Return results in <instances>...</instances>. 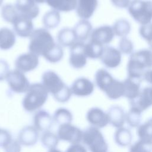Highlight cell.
I'll return each instance as SVG.
<instances>
[{"label":"cell","instance_id":"obj_1","mask_svg":"<svg viewBox=\"0 0 152 152\" xmlns=\"http://www.w3.org/2000/svg\"><path fill=\"white\" fill-rule=\"evenodd\" d=\"M42 84L48 93H51L55 99L61 103L69 100L71 96V90L65 84L59 76L53 71L45 72L42 77Z\"/></svg>","mask_w":152,"mask_h":152},{"label":"cell","instance_id":"obj_2","mask_svg":"<svg viewBox=\"0 0 152 152\" xmlns=\"http://www.w3.org/2000/svg\"><path fill=\"white\" fill-rule=\"evenodd\" d=\"M152 68V51L140 50L132 53L127 65L128 77L142 80L146 72Z\"/></svg>","mask_w":152,"mask_h":152},{"label":"cell","instance_id":"obj_3","mask_svg":"<svg viewBox=\"0 0 152 152\" xmlns=\"http://www.w3.org/2000/svg\"><path fill=\"white\" fill-rule=\"evenodd\" d=\"M55 44L49 31L46 28H40L33 30L30 35L28 48L30 52L44 57Z\"/></svg>","mask_w":152,"mask_h":152},{"label":"cell","instance_id":"obj_4","mask_svg":"<svg viewBox=\"0 0 152 152\" xmlns=\"http://www.w3.org/2000/svg\"><path fill=\"white\" fill-rule=\"evenodd\" d=\"M23 100V106L28 112L40 109L46 102L48 91L42 84L34 83L30 86Z\"/></svg>","mask_w":152,"mask_h":152},{"label":"cell","instance_id":"obj_5","mask_svg":"<svg viewBox=\"0 0 152 152\" xmlns=\"http://www.w3.org/2000/svg\"><path fill=\"white\" fill-rule=\"evenodd\" d=\"M132 18L138 23L144 25L152 20V0H132L127 7Z\"/></svg>","mask_w":152,"mask_h":152},{"label":"cell","instance_id":"obj_6","mask_svg":"<svg viewBox=\"0 0 152 152\" xmlns=\"http://www.w3.org/2000/svg\"><path fill=\"white\" fill-rule=\"evenodd\" d=\"M82 141L93 152H105L108 145L98 128L90 126L83 132Z\"/></svg>","mask_w":152,"mask_h":152},{"label":"cell","instance_id":"obj_7","mask_svg":"<svg viewBox=\"0 0 152 152\" xmlns=\"http://www.w3.org/2000/svg\"><path fill=\"white\" fill-rule=\"evenodd\" d=\"M6 79L10 89L17 93L26 92L30 86L23 72L17 69L10 71Z\"/></svg>","mask_w":152,"mask_h":152},{"label":"cell","instance_id":"obj_8","mask_svg":"<svg viewBox=\"0 0 152 152\" xmlns=\"http://www.w3.org/2000/svg\"><path fill=\"white\" fill-rule=\"evenodd\" d=\"M58 137L61 140L77 144L82 140L83 131L71 124H62L58 128Z\"/></svg>","mask_w":152,"mask_h":152},{"label":"cell","instance_id":"obj_9","mask_svg":"<svg viewBox=\"0 0 152 152\" xmlns=\"http://www.w3.org/2000/svg\"><path fill=\"white\" fill-rule=\"evenodd\" d=\"M85 44L82 41L74 43L71 47L69 62L74 68H83L87 64V56L84 52Z\"/></svg>","mask_w":152,"mask_h":152},{"label":"cell","instance_id":"obj_10","mask_svg":"<svg viewBox=\"0 0 152 152\" xmlns=\"http://www.w3.org/2000/svg\"><path fill=\"white\" fill-rule=\"evenodd\" d=\"M39 64L38 56L32 52L20 55L15 61L16 69L27 72L34 69Z\"/></svg>","mask_w":152,"mask_h":152},{"label":"cell","instance_id":"obj_11","mask_svg":"<svg viewBox=\"0 0 152 152\" xmlns=\"http://www.w3.org/2000/svg\"><path fill=\"white\" fill-rule=\"evenodd\" d=\"M115 33L111 26L104 25L98 27L94 29L90 34V41L106 45L109 43L113 39Z\"/></svg>","mask_w":152,"mask_h":152},{"label":"cell","instance_id":"obj_12","mask_svg":"<svg viewBox=\"0 0 152 152\" xmlns=\"http://www.w3.org/2000/svg\"><path fill=\"white\" fill-rule=\"evenodd\" d=\"M15 6L20 15L30 19L36 18L40 12L34 0H16Z\"/></svg>","mask_w":152,"mask_h":152},{"label":"cell","instance_id":"obj_13","mask_svg":"<svg viewBox=\"0 0 152 152\" xmlns=\"http://www.w3.org/2000/svg\"><path fill=\"white\" fill-rule=\"evenodd\" d=\"M100 59L103 65L109 68H114L119 65L121 61V52L115 48L105 46L103 48Z\"/></svg>","mask_w":152,"mask_h":152},{"label":"cell","instance_id":"obj_14","mask_svg":"<svg viewBox=\"0 0 152 152\" xmlns=\"http://www.w3.org/2000/svg\"><path fill=\"white\" fill-rule=\"evenodd\" d=\"M70 88L72 93L74 95L79 97H86L93 92L94 84L88 79L81 77L73 82Z\"/></svg>","mask_w":152,"mask_h":152},{"label":"cell","instance_id":"obj_15","mask_svg":"<svg viewBox=\"0 0 152 152\" xmlns=\"http://www.w3.org/2000/svg\"><path fill=\"white\" fill-rule=\"evenodd\" d=\"M129 103L141 112L148 109L152 105V86L144 88L137 97L129 100Z\"/></svg>","mask_w":152,"mask_h":152},{"label":"cell","instance_id":"obj_16","mask_svg":"<svg viewBox=\"0 0 152 152\" xmlns=\"http://www.w3.org/2000/svg\"><path fill=\"white\" fill-rule=\"evenodd\" d=\"M12 24L15 32L20 37H30L33 31L32 19L23 16L20 14Z\"/></svg>","mask_w":152,"mask_h":152},{"label":"cell","instance_id":"obj_17","mask_svg":"<svg viewBox=\"0 0 152 152\" xmlns=\"http://www.w3.org/2000/svg\"><path fill=\"white\" fill-rule=\"evenodd\" d=\"M86 118L91 125L98 128H103L109 123L107 113L98 107L91 108L87 113Z\"/></svg>","mask_w":152,"mask_h":152},{"label":"cell","instance_id":"obj_18","mask_svg":"<svg viewBox=\"0 0 152 152\" xmlns=\"http://www.w3.org/2000/svg\"><path fill=\"white\" fill-rule=\"evenodd\" d=\"M98 6V0H77L76 12L81 19H89Z\"/></svg>","mask_w":152,"mask_h":152},{"label":"cell","instance_id":"obj_19","mask_svg":"<svg viewBox=\"0 0 152 152\" xmlns=\"http://www.w3.org/2000/svg\"><path fill=\"white\" fill-rule=\"evenodd\" d=\"M39 138L38 130L33 126H27L24 127L18 135L19 142L26 146L34 145Z\"/></svg>","mask_w":152,"mask_h":152},{"label":"cell","instance_id":"obj_20","mask_svg":"<svg viewBox=\"0 0 152 152\" xmlns=\"http://www.w3.org/2000/svg\"><path fill=\"white\" fill-rule=\"evenodd\" d=\"M142 80L128 77L123 81L124 95L123 96L131 100L139 94L140 92V83Z\"/></svg>","mask_w":152,"mask_h":152},{"label":"cell","instance_id":"obj_21","mask_svg":"<svg viewBox=\"0 0 152 152\" xmlns=\"http://www.w3.org/2000/svg\"><path fill=\"white\" fill-rule=\"evenodd\" d=\"M34 126L40 131H45L50 129L53 124V119L50 114L44 110L37 111L33 118Z\"/></svg>","mask_w":152,"mask_h":152},{"label":"cell","instance_id":"obj_22","mask_svg":"<svg viewBox=\"0 0 152 152\" xmlns=\"http://www.w3.org/2000/svg\"><path fill=\"white\" fill-rule=\"evenodd\" d=\"M109 123L115 128H121L124 124L125 115L123 109L118 106H111L107 112Z\"/></svg>","mask_w":152,"mask_h":152},{"label":"cell","instance_id":"obj_23","mask_svg":"<svg viewBox=\"0 0 152 152\" xmlns=\"http://www.w3.org/2000/svg\"><path fill=\"white\" fill-rule=\"evenodd\" d=\"M0 147L7 151H18L20 150L19 143L12 140L10 133L5 129H0Z\"/></svg>","mask_w":152,"mask_h":152},{"label":"cell","instance_id":"obj_24","mask_svg":"<svg viewBox=\"0 0 152 152\" xmlns=\"http://www.w3.org/2000/svg\"><path fill=\"white\" fill-rule=\"evenodd\" d=\"M77 40L78 41H84L88 39L92 30V26L90 21L82 19L79 21L73 28Z\"/></svg>","mask_w":152,"mask_h":152},{"label":"cell","instance_id":"obj_25","mask_svg":"<svg viewBox=\"0 0 152 152\" xmlns=\"http://www.w3.org/2000/svg\"><path fill=\"white\" fill-rule=\"evenodd\" d=\"M15 43V35L9 28L2 27L0 28V49L8 50Z\"/></svg>","mask_w":152,"mask_h":152},{"label":"cell","instance_id":"obj_26","mask_svg":"<svg viewBox=\"0 0 152 152\" xmlns=\"http://www.w3.org/2000/svg\"><path fill=\"white\" fill-rule=\"evenodd\" d=\"M46 3L58 11L69 12L76 9L77 0H46Z\"/></svg>","mask_w":152,"mask_h":152},{"label":"cell","instance_id":"obj_27","mask_svg":"<svg viewBox=\"0 0 152 152\" xmlns=\"http://www.w3.org/2000/svg\"><path fill=\"white\" fill-rule=\"evenodd\" d=\"M59 43L63 46H71L77 41V37L73 29L65 27L59 31L57 35Z\"/></svg>","mask_w":152,"mask_h":152},{"label":"cell","instance_id":"obj_28","mask_svg":"<svg viewBox=\"0 0 152 152\" xmlns=\"http://www.w3.org/2000/svg\"><path fill=\"white\" fill-rule=\"evenodd\" d=\"M113 80L112 76L104 69H99L95 74L96 85L103 91H104Z\"/></svg>","mask_w":152,"mask_h":152},{"label":"cell","instance_id":"obj_29","mask_svg":"<svg viewBox=\"0 0 152 152\" xmlns=\"http://www.w3.org/2000/svg\"><path fill=\"white\" fill-rule=\"evenodd\" d=\"M61 21V15L58 11L51 10L47 11L43 15L42 22L46 28L52 29L56 27Z\"/></svg>","mask_w":152,"mask_h":152},{"label":"cell","instance_id":"obj_30","mask_svg":"<svg viewBox=\"0 0 152 152\" xmlns=\"http://www.w3.org/2000/svg\"><path fill=\"white\" fill-rule=\"evenodd\" d=\"M104 92L110 99L115 100L120 98L124 95L123 82L114 79Z\"/></svg>","mask_w":152,"mask_h":152},{"label":"cell","instance_id":"obj_31","mask_svg":"<svg viewBox=\"0 0 152 152\" xmlns=\"http://www.w3.org/2000/svg\"><path fill=\"white\" fill-rule=\"evenodd\" d=\"M59 138L54 133L47 130L45 131L41 137V142L43 145L48 148L50 151H54L57 148Z\"/></svg>","mask_w":152,"mask_h":152},{"label":"cell","instance_id":"obj_32","mask_svg":"<svg viewBox=\"0 0 152 152\" xmlns=\"http://www.w3.org/2000/svg\"><path fill=\"white\" fill-rule=\"evenodd\" d=\"M132 134L131 131L125 128H119L115 133V140L117 144L125 147L129 145L132 141Z\"/></svg>","mask_w":152,"mask_h":152},{"label":"cell","instance_id":"obj_33","mask_svg":"<svg viewBox=\"0 0 152 152\" xmlns=\"http://www.w3.org/2000/svg\"><path fill=\"white\" fill-rule=\"evenodd\" d=\"M1 15L4 21L12 24L19 15V12L15 5L7 4L1 8Z\"/></svg>","mask_w":152,"mask_h":152},{"label":"cell","instance_id":"obj_34","mask_svg":"<svg viewBox=\"0 0 152 152\" xmlns=\"http://www.w3.org/2000/svg\"><path fill=\"white\" fill-rule=\"evenodd\" d=\"M103 50V46L99 43L90 41L84 46V52L87 57L91 59L100 58Z\"/></svg>","mask_w":152,"mask_h":152},{"label":"cell","instance_id":"obj_35","mask_svg":"<svg viewBox=\"0 0 152 152\" xmlns=\"http://www.w3.org/2000/svg\"><path fill=\"white\" fill-rule=\"evenodd\" d=\"M112 28L115 34L121 37H126L131 31L130 23L124 18L116 20L113 24Z\"/></svg>","mask_w":152,"mask_h":152},{"label":"cell","instance_id":"obj_36","mask_svg":"<svg viewBox=\"0 0 152 152\" xmlns=\"http://www.w3.org/2000/svg\"><path fill=\"white\" fill-rule=\"evenodd\" d=\"M53 119L59 125L71 124L72 120V115L68 109L61 107L55 112Z\"/></svg>","mask_w":152,"mask_h":152},{"label":"cell","instance_id":"obj_37","mask_svg":"<svg viewBox=\"0 0 152 152\" xmlns=\"http://www.w3.org/2000/svg\"><path fill=\"white\" fill-rule=\"evenodd\" d=\"M141 112H142L138 108L131 106L129 112L125 115V120L129 126L135 128L140 125Z\"/></svg>","mask_w":152,"mask_h":152},{"label":"cell","instance_id":"obj_38","mask_svg":"<svg viewBox=\"0 0 152 152\" xmlns=\"http://www.w3.org/2000/svg\"><path fill=\"white\" fill-rule=\"evenodd\" d=\"M131 151L132 152H148L152 151V140L144 138H139L130 147Z\"/></svg>","mask_w":152,"mask_h":152},{"label":"cell","instance_id":"obj_39","mask_svg":"<svg viewBox=\"0 0 152 152\" xmlns=\"http://www.w3.org/2000/svg\"><path fill=\"white\" fill-rule=\"evenodd\" d=\"M137 134L139 138H144L152 140V118L144 124L138 126Z\"/></svg>","mask_w":152,"mask_h":152},{"label":"cell","instance_id":"obj_40","mask_svg":"<svg viewBox=\"0 0 152 152\" xmlns=\"http://www.w3.org/2000/svg\"><path fill=\"white\" fill-rule=\"evenodd\" d=\"M63 56L64 51L62 47L56 43L55 46L44 56V58L51 63H56L60 61Z\"/></svg>","mask_w":152,"mask_h":152},{"label":"cell","instance_id":"obj_41","mask_svg":"<svg viewBox=\"0 0 152 152\" xmlns=\"http://www.w3.org/2000/svg\"><path fill=\"white\" fill-rule=\"evenodd\" d=\"M139 33L141 36L147 42L150 48L152 49V23L141 25L139 29Z\"/></svg>","mask_w":152,"mask_h":152},{"label":"cell","instance_id":"obj_42","mask_svg":"<svg viewBox=\"0 0 152 152\" xmlns=\"http://www.w3.org/2000/svg\"><path fill=\"white\" fill-rule=\"evenodd\" d=\"M119 51L124 54H130L133 50V44L132 42L126 38L122 37L119 43Z\"/></svg>","mask_w":152,"mask_h":152},{"label":"cell","instance_id":"obj_43","mask_svg":"<svg viewBox=\"0 0 152 152\" xmlns=\"http://www.w3.org/2000/svg\"><path fill=\"white\" fill-rule=\"evenodd\" d=\"M10 71V66L7 62L0 59V81L6 79Z\"/></svg>","mask_w":152,"mask_h":152},{"label":"cell","instance_id":"obj_44","mask_svg":"<svg viewBox=\"0 0 152 152\" xmlns=\"http://www.w3.org/2000/svg\"><path fill=\"white\" fill-rule=\"evenodd\" d=\"M111 3L116 8H126L129 3L130 0H110Z\"/></svg>","mask_w":152,"mask_h":152},{"label":"cell","instance_id":"obj_45","mask_svg":"<svg viewBox=\"0 0 152 152\" xmlns=\"http://www.w3.org/2000/svg\"><path fill=\"white\" fill-rule=\"evenodd\" d=\"M86 149L82 145L77 144H72L69 146L67 150V151H86Z\"/></svg>","mask_w":152,"mask_h":152},{"label":"cell","instance_id":"obj_46","mask_svg":"<svg viewBox=\"0 0 152 152\" xmlns=\"http://www.w3.org/2000/svg\"><path fill=\"white\" fill-rule=\"evenodd\" d=\"M34 1L37 3V4H44L46 2V0H34Z\"/></svg>","mask_w":152,"mask_h":152},{"label":"cell","instance_id":"obj_47","mask_svg":"<svg viewBox=\"0 0 152 152\" xmlns=\"http://www.w3.org/2000/svg\"><path fill=\"white\" fill-rule=\"evenodd\" d=\"M3 1H4V0H0V7L2 5V4L3 3Z\"/></svg>","mask_w":152,"mask_h":152}]
</instances>
